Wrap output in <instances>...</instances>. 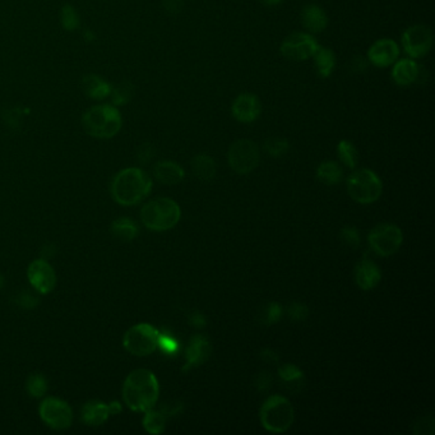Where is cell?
Listing matches in <instances>:
<instances>
[{
  "instance_id": "52a82bcc",
  "label": "cell",
  "mask_w": 435,
  "mask_h": 435,
  "mask_svg": "<svg viewBox=\"0 0 435 435\" xmlns=\"http://www.w3.org/2000/svg\"><path fill=\"white\" fill-rule=\"evenodd\" d=\"M260 161V147L250 139L235 140L227 152L229 166L240 175H247L256 170Z\"/></svg>"
},
{
  "instance_id": "8fae6325",
  "label": "cell",
  "mask_w": 435,
  "mask_h": 435,
  "mask_svg": "<svg viewBox=\"0 0 435 435\" xmlns=\"http://www.w3.org/2000/svg\"><path fill=\"white\" fill-rule=\"evenodd\" d=\"M318 47L319 45L312 34L294 32L282 41L279 51L288 60L304 62L313 58Z\"/></svg>"
},
{
  "instance_id": "484cf974",
  "label": "cell",
  "mask_w": 435,
  "mask_h": 435,
  "mask_svg": "<svg viewBox=\"0 0 435 435\" xmlns=\"http://www.w3.org/2000/svg\"><path fill=\"white\" fill-rule=\"evenodd\" d=\"M112 234L118 240L132 241L138 235V227L133 220L121 217L112 223Z\"/></svg>"
},
{
  "instance_id": "b9f144b4",
  "label": "cell",
  "mask_w": 435,
  "mask_h": 435,
  "mask_svg": "<svg viewBox=\"0 0 435 435\" xmlns=\"http://www.w3.org/2000/svg\"><path fill=\"white\" fill-rule=\"evenodd\" d=\"M260 1L266 7H276L282 3V0H260Z\"/></svg>"
},
{
  "instance_id": "5bb4252c",
  "label": "cell",
  "mask_w": 435,
  "mask_h": 435,
  "mask_svg": "<svg viewBox=\"0 0 435 435\" xmlns=\"http://www.w3.org/2000/svg\"><path fill=\"white\" fill-rule=\"evenodd\" d=\"M262 114L260 99L253 93H240L232 105L234 119L241 124H250L257 121Z\"/></svg>"
},
{
  "instance_id": "83f0119b",
  "label": "cell",
  "mask_w": 435,
  "mask_h": 435,
  "mask_svg": "<svg viewBox=\"0 0 435 435\" xmlns=\"http://www.w3.org/2000/svg\"><path fill=\"white\" fill-rule=\"evenodd\" d=\"M337 155L343 165L349 169H355L359 164L358 149L350 140L343 139L337 146Z\"/></svg>"
},
{
  "instance_id": "3957f363",
  "label": "cell",
  "mask_w": 435,
  "mask_h": 435,
  "mask_svg": "<svg viewBox=\"0 0 435 435\" xmlns=\"http://www.w3.org/2000/svg\"><path fill=\"white\" fill-rule=\"evenodd\" d=\"M82 125L86 133L91 137L112 138L121 129L123 118L114 105H96L84 112Z\"/></svg>"
},
{
  "instance_id": "60d3db41",
  "label": "cell",
  "mask_w": 435,
  "mask_h": 435,
  "mask_svg": "<svg viewBox=\"0 0 435 435\" xmlns=\"http://www.w3.org/2000/svg\"><path fill=\"white\" fill-rule=\"evenodd\" d=\"M190 322H192V324L195 325L197 328H203L204 325H206V319H204L203 315L201 314V313L192 314V316H190Z\"/></svg>"
},
{
  "instance_id": "d590c367",
  "label": "cell",
  "mask_w": 435,
  "mask_h": 435,
  "mask_svg": "<svg viewBox=\"0 0 435 435\" xmlns=\"http://www.w3.org/2000/svg\"><path fill=\"white\" fill-rule=\"evenodd\" d=\"M341 240L349 248L356 249L360 245V235L359 232L353 227H345L341 232Z\"/></svg>"
},
{
  "instance_id": "603a6c76",
  "label": "cell",
  "mask_w": 435,
  "mask_h": 435,
  "mask_svg": "<svg viewBox=\"0 0 435 435\" xmlns=\"http://www.w3.org/2000/svg\"><path fill=\"white\" fill-rule=\"evenodd\" d=\"M82 86H84L86 95L95 100H102L112 93L110 84L105 82L99 75H84Z\"/></svg>"
},
{
  "instance_id": "cb8c5ba5",
  "label": "cell",
  "mask_w": 435,
  "mask_h": 435,
  "mask_svg": "<svg viewBox=\"0 0 435 435\" xmlns=\"http://www.w3.org/2000/svg\"><path fill=\"white\" fill-rule=\"evenodd\" d=\"M192 170L195 177L203 182H210L216 176L217 166L216 162L208 155H197L192 160Z\"/></svg>"
},
{
  "instance_id": "ac0fdd59",
  "label": "cell",
  "mask_w": 435,
  "mask_h": 435,
  "mask_svg": "<svg viewBox=\"0 0 435 435\" xmlns=\"http://www.w3.org/2000/svg\"><path fill=\"white\" fill-rule=\"evenodd\" d=\"M417 73H419V64L415 59L406 58L396 60L393 64L390 77L392 81L401 87H408L411 84H417Z\"/></svg>"
},
{
  "instance_id": "74e56055",
  "label": "cell",
  "mask_w": 435,
  "mask_h": 435,
  "mask_svg": "<svg viewBox=\"0 0 435 435\" xmlns=\"http://www.w3.org/2000/svg\"><path fill=\"white\" fill-rule=\"evenodd\" d=\"M368 65H369L368 59L358 54V55L352 58L351 62L349 64V69H350L352 75H362V73H365L368 71Z\"/></svg>"
},
{
  "instance_id": "f35d334b",
  "label": "cell",
  "mask_w": 435,
  "mask_h": 435,
  "mask_svg": "<svg viewBox=\"0 0 435 435\" xmlns=\"http://www.w3.org/2000/svg\"><path fill=\"white\" fill-rule=\"evenodd\" d=\"M309 314V310L304 304L300 303H294L293 306L288 308V316L294 321H304Z\"/></svg>"
},
{
  "instance_id": "8992f818",
  "label": "cell",
  "mask_w": 435,
  "mask_h": 435,
  "mask_svg": "<svg viewBox=\"0 0 435 435\" xmlns=\"http://www.w3.org/2000/svg\"><path fill=\"white\" fill-rule=\"evenodd\" d=\"M347 192L355 202L361 204L374 203L383 192L380 176L369 169L355 171L347 180Z\"/></svg>"
},
{
  "instance_id": "ab89813d",
  "label": "cell",
  "mask_w": 435,
  "mask_h": 435,
  "mask_svg": "<svg viewBox=\"0 0 435 435\" xmlns=\"http://www.w3.org/2000/svg\"><path fill=\"white\" fill-rule=\"evenodd\" d=\"M164 8L171 13V14H177L183 10V0H162Z\"/></svg>"
},
{
  "instance_id": "6da1fadb",
  "label": "cell",
  "mask_w": 435,
  "mask_h": 435,
  "mask_svg": "<svg viewBox=\"0 0 435 435\" xmlns=\"http://www.w3.org/2000/svg\"><path fill=\"white\" fill-rule=\"evenodd\" d=\"M160 386L152 371L137 369L132 371L123 386V398L125 405L138 412H146L158 402Z\"/></svg>"
},
{
  "instance_id": "4dcf8cb0",
  "label": "cell",
  "mask_w": 435,
  "mask_h": 435,
  "mask_svg": "<svg viewBox=\"0 0 435 435\" xmlns=\"http://www.w3.org/2000/svg\"><path fill=\"white\" fill-rule=\"evenodd\" d=\"M158 347L165 355H176L180 350V343L171 334H158Z\"/></svg>"
},
{
  "instance_id": "9c48e42d",
  "label": "cell",
  "mask_w": 435,
  "mask_h": 435,
  "mask_svg": "<svg viewBox=\"0 0 435 435\" xmlns=\"http://www.w3.org/2000/svg\"><path fill=\"white\" fill-rule=\"evenodd\" d=\"M369 245L380 257H389L397 253L402 245L403 234L401 229L392 223H380L371 230L369 236Z\"/></svg>"
},
{
  "instance_id": "ba28073f",
  "label": "cell",
  "mask_w": 435,
  "mask_h": 435,
  "mask_svg": "<svg viewBox=\"0 0 435 435\" xmlns=\"http://www.w3.org/2000/svg\"><path fill=\"white\" fill-rule=\"evenodd\" d=\"M158 330L147 323L133 325L124 336L123 345L134 356H149L158 349Z\"/></svg>"
},
{
  "instance_id": "30bf717a",
  "label": "cell",
  "mask_w": 435,
  "mask_h": 435,
  "mask_svg": "<svg viewBox=\"0 0 435 435\" xmlns=\"http://www.w3.org/2000/svg\"><path fill=\"white\" fill-rule=\"evenodd\" d=\"M401 44L408 58L423 59L433 47V32L425 25H414L403 31Z\"/></svg>"
},
{
  "instance_id": "7402d4cb",
  "label": "cell",
  "mask_w": 435,
  "mask_h": 435,
  "mask_svg": "<svg viewBox=\"0 0 435 435\" xmlns=\"http://www.w3.org/2000/svg\"><path fill=\"white\" fill-rule=\"evenodd\" d=\"M315 69L321 78H330L336 66V55L328 47H318L313 55Z\"/></svg>"
},
{
  "instance_id": "e0dca14e",
  "label": "cell",
  "mask_w": 435,
  "mask_h": 435,
  "mask_svg": "<svg viewBox=\"0 0 435 435\" xmlns=\"http://www.w3.org/2000/svg\"><path fill=\"white\" fill-rule=\"evenodd\" d=\"M121 411L119 402L106 405L100 401H92L84 405L82 410V420L87 425L99 426L105 423L110 415H116Z\"/></svg>"
},
{
  "instance_id": "d6a6232c",
  "label": "cell",
  "mask_w": 435,
  "mask_h": 435,
  "mask_svg": "<svg viewBox=\"0 0 435 435\" xmlns=\"http://www.w3.org/2000/svg\"><path fill=\"white\" fill-rule=\"evenodd\" d=\"M60 21H62L63 27L68 31H73L79 26V17H78L75 8L71 5H65L64 8L62 10Z\"/></svg>"
},
{
  "instance_id": "2e32d148",
  "label": "cell",
  "mask_w": 435,
  "mask_h": 435,
  "mask_svg": "<svg viewBox=\"0 0 435 435\" xmlns=\"http://www.w3.org/2000/svg\"><path fill=\"white\" fill-rule=\"evenodd\" d=\"M211 353L212 346L206 337L199 334L192 337L186 347V365L183 368V371H190L193 368L203 365L204 362L211 358Z\"/></svg>"
},
{
  "instance_id": "f546056e",
  "label": "cell",
  "mask_w": 435,
  "mask_h": 435,
  "mask_svg": "<svg viewBox=\"0 0 435 435\" xmlns=\"http://www.w3.org/2000/svg\"><path fill=\"white\" fill-rule=\"evenodd\" d=\"M27 392L34 397H42L47 392V382L41 374H32L26 382Z\"/></svg>"
},
{
  "instance_id": "d6986e66",
  "label": "cell",
  "mask_w": 435,
  "mask_h": 435,
  "mask_svg": "<svg viewBox=\"0 0 435 435\" xmlns=\"http://www.w3.org/2000/svg\"><path fill=\"white\" fill-rule=\"evenodd\" d=\"M355 279L361 290H371L378 286L382 279L380 267L371 260H362L355 269Z\"/></svg>"
},
{
  "instance_id": "4fadbf2b",
  "label": "cell",
  "mask_w": 435,
  "mask_h": 435,
  "mask_svg": "<svg viewBox=\"0 0 435 435\" xmlns=\"http://www.w3.org/2000/svg\"><path fill=\"white\" fill-rule=\"evenodd\" d=\"M399 56V47L392 38L377 40L368 50L366 59L377 68H387L395 64Z\"/></svg>"
},
{
  "instance_id": "9a60e30c",
  "label": "cell",
  "mask_w": 435,
  "mask_h": 435,
  "mask_svg": "<svg viewBox=\"0 0 435 435\" xmlns=\"http://www.w3.org/2000/svg\"><path fill=\"white\" fill-rule=\"evenodd\" d=\"M27 276L31 285L41 294H49L55 287V272L47 260L32 262L28 267Z\"/></svg>"
},
{
  "instance_id": "ffe728a7",
  "label": "cell",
  "mask_w": 435,
  "mask_h": 435,
  "mask_svg": "<svg viewBox=\"0 0 435 435\" xmlns=\"http://www.w3.org/2000/svg\"><path fill=\"white\" fill-rule=\"evenodd\" d=\"M301 25L312 35L319 34L328 26V16L323 8L316 4H308L301 10Z\"/></svg>"
},
{
  "instance_id": "4316f807",
  "label": "cell",
  "mask_w": 435,
  "mask_h": 435,
  "mask_svg": "<svg viewBox=\"0 0 435 435\" xmlns=\"http://www.w3.org/2000/svg\"><path fill=\"white\" fill-rule=\"evenodd\" d=\"M143 426L146 432L149 434H161L165 430L166 426V415L164 412L149 410L146 411V415L143 419Z\"/></svg>"
},
{
  "instance_id": "5b68a950",
  "label": "cell",
  "mask_w": 435,
  "mask_h": 435,
  "mask_svg": "<svg viewBox=\"0 0 435 435\" xmlns=\"http://www.w3.org/2000/svg\"><path fill=\"white\" fill-rule=\"evenodd\" d=\"M294 408L287 398L271 396L260 408V423L271 433H285L294 423Z\"/></svg>"
},
{
  "instance_id": "8d00e7d4",
  "label": "cell",
  "mask_w": 435,
  "mask_h": 435,
  "mask_svg": "<svg viewBox=\"0 0 435 435\" xmlns=\"http://www.w3.org/2000/svg\"><path fill=\"white\" fill-rule=\"evenodd\" d=\"M14 301L19 306L25 308V309H31L35 308L38 304V297H35L31 291H21L18 295L14 299Z\"/></svg>"
},
{
  "instance_id": "44dd1931",
  "label": "cell",
  "mask_w": 435,
  "mask_h": 435,
  "mask_svg": "<svg viewBox=\"0 0 435 435\" xmlns=\"http://www.w3.org/2000/svg\"><path fill=\"white\" fill-rule=\"evenodd\" d=\"M155 177L160 183L166 186H176L183 182L186 173L184 169L173 161H161L153 169Z\"/></svg>"
},
{
  "instance_id": "d4e9b609",
  "label": "cell",
  "mask_w": 435,
  "mask_h": 435,
  "mask_svg": "<svg viewBox=\"0 0 435 435\" xmlns=\"http://www.w3.org/2000/svg\"><path fill=\"white\" fill-rule=\"evenodd\" d=\"M316 177L325 186H336L343 180V167L334 161H324L318 166Z\"/></svg>"
},
{
  "instance_id": "836d02e7",
  "label": "cell",
  "mask_w": 435,
  "mask_h": 435,
  "mask_svg": "<svg viewBox=\"0 0 435 435\" xmlns=\"http://www.w3.org/2000/svg\"><path fill=\"white\" fill-rule=\"evenodd\" d=\"M278 374H279V377L282 378V380H285L286 383H297V382H301L303 378H304L303 371H300L295 365H293V364L282 365L278 369Z\"/></svg>"
},
{
  "instance_id": "e575fe53",
  "label": "cell",
  "mask_w": 435,
  "mask_h": 435,
  "mask_svg": "<svg viewBox=\"0 0 435 435\" xmlns=\"http://www.w3.org/2000/svg\"><path fill=\"white\" fill-rule=\"evenodd\" d=\"M281 316H282V308L277 303H271L266 306L262 319L266 324H275L281 319Z\"/></svg>"
},
{
  "instance_id": "7bdbcfd3",
  "label": "cell",
  "mask_w": 435,
  "mask_h": 435,
  "mask_svg": "<svg viewBox=\"0 0 435 435\" xmlns=\"http://www.w3.org/2000/svg\"><path fill=\"white\" fill-rule=\"evenodd\" d=\"M3 286H4V277L0 273V288H3Z\"/></svg>"
},
{
  "instance_id": "277c9868",
  "label": "cell",
  "mask_w": 435,
  "mask_h": 435,
  "mask_svg": "<svg viewBox=\"0 0 435 435\" xmlns=\"http://www.w3.org/2000/svg\"><path fill=\"white\" fill-rule=\"evenodd\" d=\"M182 211L179 204L170 198H158L145 204L140 220L152 232H166L180 221Z\"/></svg>"
},
{
  "instance_id": "7c38bea8",
  "label": "cell",
  "mask_w": 435,
  "mask_h": 435,
  "mask_svg": "<svg viewBox=\"0 0 435 435\" xmlns=\"http://www.w3.org/2000/svg\"><path fill=\"white\" fill-rule=\"evenodd\" d=\"M40 417L47 425L56 430L68 429L73 421L72 408L59 398H45L40 405Z\"/></svg>"
},
{
  "instance_id": "f1b7e54d",
  "label": "cell",
  "mask_w": 435,
  "mask_h": 435,
  "mask_svg": "<svg viewBox=\"0 0 435 435\" xmlns=\"http://www.w3.org/2000/svg\"><path fill=\"white\" fill-rule=\"evenodd\" d=\"M290 149V145L287 139L281 137H271L264 142V151L269 153L271 158H282L285 156Z\"/></svg>"
},
{
  "instance_id": "1f68e13d",
  "label": "cell",
  "mask_w": 435,
  "mask_h": 435,
  "mask_svg": "<svg viewBox=\"0 0 435 435\" xmlns=\"http://www.w3.org/2000/svg\"><path fill=\"white\" fill-rule=\"evenodd\" d=\"M112 102L115 105H125L134 93V87L129 82H123L112 90Z\"/></svg>"
},
{
  "instance_id": "7a4b0ae2",
  "label": "cell",
  "mask_w": 435,
  "mask_h": 435,
  "mask_svg": "<svg viewBox=\"0 0 435 435\" xmlns=\"http://www.w3.org/2000/svg\"><path fill=\"white\" fill-rule=\"evenodd\" d=\"M151 189L152 180L146 171L138 167H128L114 177L112 195L118 203L133 206L146 198Z\"/></svg>"
}]
</instances>
